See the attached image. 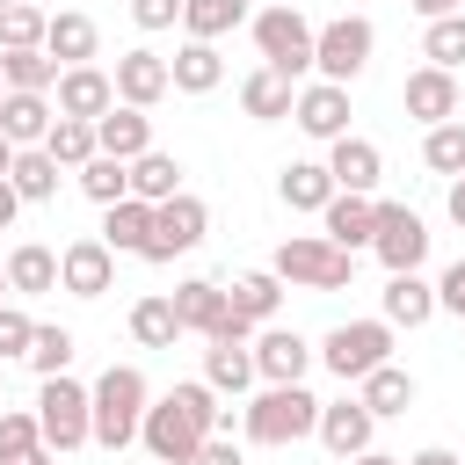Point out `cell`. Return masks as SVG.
<instances>
[{
	"mask_svg": "<svg viewBox=\"0 0 465 465\" xmlns=\"http://www.w3.org/2000/svg\"><path fill=\"white\" fill-rule=\"evenodd\" d=\"M218 429H225V407H218L211 378H182V385H167V392L145 407L138 443H145L160 465H189V458L203 450V436H218Z\"/></svg>",
	"mask_w": 465,
	"mask_h": 465,
	"instance_id": "obj_1",
	"label": "cell"
},
{
	"mask_svg": "<svg viewBox=\"0 0 465 465\" xmlns=\"http://www.w3.org/2000/svg\"><path fill=\"white\" fill-rule=\"evenodd\" d=\"M87 392H94V443H102V450L138 443V421H145V407H153L145 371H138V363H109Z\"/></svg>",
	"mask_w": 465,
	"mask_h": 465,
	"instance_id": "obj_2",
	"label": "cell"
},
{
	"mask_svg": "<svg viewBox=\"0 0 465 465\" xmlns=\"http://www.w3.org/2000/svg\"><path fill=\"white\" fill-rule=\"evenodd\" d=\"M240 429H247V443H269V450L305 443V436L320 429V400H312L305 385H262V392L240 407Z\"/></svg>",
	"mask_w": 465,
	"mask_h": 465,
	"instance_id": "obj_3",
	"label": "cell"
},
{
	"mask_svg": "<svg viewBox=\"0 0 465 465\" xmlns=\"http://www.w3.org/2000/svg\"><path fill=\"white\" fill-rule=\"evenodd\" d=\"M269 269H276L291 291H349V283H356V254L334 247L327 232H291Z\"/></svg>",
	"mask_w": 465,
	"mask_h": 465,
	"instance_id": "obj_4",
	"label": "cell"
},
{
	"mask_svg": "<svg viewBox=\"0 0 465 465\" xmlns=\"http://www.w3.org/2000/svg\"><path fill=\"white\" fill-rule=\"evenodd\" d=\"M254 51H262V65H276L283 80H298V73H312V44H320V29L283 0V7H262L254 22Z\"/></svg>",
	"mask_w": 465,
	"mask_h": 465,
	"instance_id": "obj_5",
	"label": "cell"
},
{
	"mask_svg": "<svg viewBox=\"0 0 465 465\" xmlns=\"http://www.w3.org/2000/svg\"><path fill=\"white\" fill-rule=\"evenodd\" d=\"M320 363H327L341 385L371 378L378 363H392V320H385V312H378V320H341V327L320 341Z\"/></svg>",
	"mask_w": 465,
	"mask_h": 465,
	"instance_id": "obj_6",
	"label": "cell"
},
{
	"mask_svg": "<svg viewBox=\"0 0 465 465\" xmlns=\"http://www.w3.org/2000/svg\"><path fill=\"white\" fill-rule=\"evenodd\" d=\"M36 421H44V443H51V450H80V443H94V392L58 371V378H44V392H36Z\"/></svg>",
	"mask_w": 465,
	"mask_h": 465,
	"instance_id": "obj_7",
	"label": "cell"
},
{
	"mask_svg": "<svg viewBox=\"0 0 465 465\" xmlns=\"http://www.w3.org/2000/svg\"><path fill=\"white\" fill-rule=\"evenodd\" d=\"M371 51H378V29H371L363 15H334V22H320V44H312V73L349 87V80L371 65Z\"/></svg>",
	"mask_w": 465,
	"mask_h": 465,
	"instance_id": "obj_8",
	"label": "cell"
},
{
	"mask_svg": "<svg viewBox=\"0 0 465 465\" xmlns=\"http://www.w3.org/2000/svg\"><path fill=\"white\" fill-rule=\"evenodd\" d=\"M203 232H211V211H203V196H167V203H153V240H145V254L138 262H174V254H189V247H203Z\"/></svg>",
	"mask_w": 465,
	"mask_h": 465,
	"instance_id": "obj_9",
	"label": "cell"
},
{
	"mask_svg": "<svg viewBox=\"0 0 465 465\" xmlns=\"http://www.w3.org/2000/svg\"><path fill=\"white\" fill-rule=\"evenodd\" d=\"M371 254L385 262V276L421 269V262H429V225H421L407 203H378V240H371Z\"/></svg>",
	"mask_w": 465,
	"mask_h": 465,
	"instance_id": "obj_10",
	"label": "cell"
},
{
	"mask_svg": "<svg viewBox=\"0 0 465 465\" xmlns=\"http://www.w3.org/2000/svg\"><path fill=\"white\" fill-rule=\"evenodd\" d=\"M109 283H116V247H109L102 232L58 247V291H73V298H102Z\"/></svg>",
	"mask_w": 465,
	"mask_h": 465,
	"instance_id": "obj_11",
	"label": "cell"
},
{
	"mask_svg": "<svg viewBox=\"0 0 465 465\" xmlns=\"http://www.w3.org/2000/svg\"><path fill=\"white\" fill-rule=\"evenodd\" d=\"M291 124H298L305 138H320V145L349 138V87H341V80H312V87H298Z\"/></svg>",
	"mask_w": 465,
	"mask_h": 465,
	"instance_id": "obj_12",
	"label": "cell"
},
{
	"mask_svg": "<svg viewBox=\"0 0 465 465\" xmlns=\"http://www.w3.org/2000/svg\"><path fill=\"white\" fill-rule=\"evenodd\" d=\"M312 341L305 334H291V327H262L254 334V371H262V385H305V371H312Z\"/></svg>",
	"mask_w": 465,
	"mask_h": 465,
	"instance_id": "obj_13",
	"label": "cell"
},
{
	"mask_svg": "<svg viewBox=\"0 0 465 465\" xmlns=\"http://www.w3.org/2000/svg\"><path fill=\"white\" fill-rule=\"evenodd\" d=\"M51 102H58V116H109L116 109V73H102V65H65L58 73V87H51Z\"/></svg>",
	"mask_w": 465,
	"mask_h": 465,
	"instance_id": "obj_14",
	"label": "cell"
},
{
	"mask_svg": "<svg viewBox=\"0 0 465 465\" xmlns=\"http://www.w3.org/2000/svg\"><path fill=\"white\" fill-rule=\"evenodd\" d=\"M400 102H407V116H414V124H450V116L465 109L458 73H443V65H414V73H407V87H400Z\"/></svg>",
	"mask_w": 465,
	"mask_h": 465,
	"instance_id": "obj_15",
	"label": "cell"
},
{
	"mask_svg": "<svg viewBox=\"0 0 465 465\" xmlns=\"http://www.w3.org/2000/svg\"><path fill=\"white\" fill-rule=\"evenodd\" d=\"M341 465L356 458V450H371V436H378V414L363 407V400H320V429H312Z\"/></svg>",
	"mask_w": 465,
	"mask_h": 465,
	"instance_id": "obj_16",
	"label": "cell"
},
{
	"mask_svg": "<svg viewBox=\"0 0 465 465\" xmlns=\"http://www.w3.org/2000/svg\"><path fill=\"white\" fill-rule=\"evenodd\" d=\"M160 94H174V73H167V58L160 51H124L116 58V102H131V109H153Z\"/></svg>",
	"mask_w": 465,
	"mask_h": 465,
	"instance_id": "obj_17",
	"label": "cell"
},
{
	"mask_svg": "<svg viewBox=\"0 0 465 465\" xmlns=\"http://www.w3.org/2000/svg\"><path fill=\"white\" fill-rule=\"evenodd\" d=\"M320 232H327L334 247H349V254H356V247H371V240H378V203H371V196H356V189H334V203L320 211Z\"/></svg>",
	"mask_w": 465,
	"mask_h": 465,
	"instance_id": "obj_18",
	"label": "cell"
},
{
	"mask_svg": "<svg viewBox=\"0 0 465 465\" xmlns=\"http://www.w3.org/2000/svg\"><path fill=\"white\" fill-rule=\"evenodd\" d=\"M327 174H334V189H356V196H371L378 189V174H385V153L371 145V138H334L327 145Z\"/></svg>",
	"mask_w": 465,
	"mask_h": 465,
	"instance_id": "obj_19",
	"label": "cell"
},
{
	"mask_svg": "<svg viewBox=\"0 0 465 465\" xmlns=\"http://www.w3.org/2000/svg\"><path fill=\"white\" fill-rule=\"evenodd\" d=\"M378 305H385V320H392V327H429V320L443 312V305H436V283H429L421 269L385 276V298H378Z\"/></svg>",
	"mask_w": 465,
	"mask_h": 465,
	"instance_id": "obj_20",
	"label": "cell"
},
{
	"mask_svg": "<svg viewBox=\"0 0 465 465\" xmlns=\"http://www.w3.org/2000/svg\"><path fill=\"white\" fill-rule=\"evenodd\" d=\"M51 124H58V102H51V94H22V87H7V102H0V131H7L15 145H44Z\"/></svg>",
	"mask_w": 465,
	"mask_h": 465,
	"instance_id": "obj_21",
	"label": "cell"
},
{
	"mask_svg": "<svg viewBox=\"0 0 465 465\" xmlns=\"http://www.w3.org/2000/svg\"><path fill=\"white\" fill-rule=\"evenodd\" d=\"M94 22L80 15V7H51V29H44V51L58 58V65H94Z\"/></svg>",
	"mask_w": 465,
	"mask_h": 465,
	"instance_id": "obj_22",
	"label": "cell"
},
{
	"mask_svg": "<svg viewBox=\"0 0 465 465\" xmlns=\"http://www.w3.org/2000/svg\"><path fill=\"white\" fill-rule=\"evenodd\" d=\"M291 102H298V80H283L276 65H262V73H247V80H240V109H247L254 124H283V116H291Z\"/></svg>",
	"mask_w": 465,
	"mask_h": 465,
	"instance_id": "obj_23",
	"label": "cell"
},
{
	"mask_svg": "<svg viewBox=\"0 0 465 465\" xmlns=\"http://www.w3.org/2000/svg\"><path fill=\"white\" fill-rule=\"evenodd\" d=\"M94 138H102V153H116V160H138V153H153V116L131 109V102H116L109 116H94Z\"/></svg>",
	"mask_w": 465,
	"mask_h": 465,
	"instance_id": "obj_24",
	"label": "cell"
},
{
	"mask_svg": "<svg viewBox=\"0 0 465 465\" xmlns=\"http://www.w3.org/2000/svg\"><path fill=\"white\" fill-rule=\"evenodd\" d=\"M225 305H232L247 327H269V320H276V305H283V276H276V269H247V276H232Z\"/></svg>",
	"mask_w": 465,
	"mask_h": 465,
	"instance_id": "obj_25",
	"label": "cell"
},
{
	"mask_svg": "<svg viewBox=\"0 0 465 465\" xmlns=\"http://www.w3.org/2000/svg\"><path fill=\"white\" fill-rule=\"evenodd\" d=\"M174 312H182V327L189 334H218V320H225V283H211V276H182L174 283Z\"/></svg>",
	"mask_w": 465,
	"mask_h": 465,
	"instance_id": "obj_26",
	"label": "cell"
},
{
	"mask_svg": "<svg viewBox=\"0 0 465 465\" xmlns=\"http://www.w3.org/2000/svg\"><path fill=\"white\" fill-rule=\"evenodd\" d=\"M189 327H182V312H174V291H153V298H138L131 305V341L138 349H174Z\"/></svg>",
	"mask_w": 465,
	"mask_h": 465,
	"instance_id": "obj_27",
	"label": "cell"
},
{
	"mask_svg": "<svg viewBox=\"0 0 465 465\" xmlns=\"http://www.w3.org/2000/svg\"><path fill=\"white\" fill-rule=\"evenodd\" d=\"M276 196H283L291 211H327V203H334V174H327V160H291V167L276 174Z\"/></svg>",
	"mask_w": 465,
	"mask_h": 465,
	"instance_id": "obj_28",
	"label": "cell"
},
{
	"mask_svg": "<svg viewBox=\"0 0 465 465\" xmlns=\"http://www.w3.org/2000/svg\"><path fill=\"white\" fill-rule=\"evenodd\" d=\"M7 283H15V298H44V291H58V254H51L44 240L7 247Z\"/></svg>",
	"mask_w": 465,
	"mask_h": 465,
	"instance_id": "obj_29",
	"label": "cell"
},
{
	"mask_svg": "<svg viewBox=\"0 0 465 465\" xmlns=\"http://www.w3.org/2000/svg\"><path fill=\"white\" fill-rule=\"evenodd\" d=\"M167 73H174V87H182V94H211V87L225 80V58H218V44L189 36V44L167 58Z\"/></svg>",
	"mask_w": 465,
	"mask_h": 465,
	"instance_id": "obj_30",
	"label": "cell"
},
{
	"mask_svg": "<svg viewBox=\"0 0 465 465\" xmlns=\"http://www.w3.org/2000/svg\"><path fill=\"white\" fill-rule=\"evenodd\" d=\"M203 378L211 392H247L262 371H254V341H211L203 349Z\"/></svg>",
	"mask_w": 465,
	"mask_h": 465,
	"instance_id": "obj_31",
	"label": "cell"
},
{
	"mask_svg": "<svg viewBox=\"0 0 465 465\" xmlns=\"http://www.w3.org/2000/svg\"><path fill=\"white\" fill-rule=\"evenodd\" d=\"M356 400L385 421V414H407L414 407V371H400V363H378L371 378H356Z\"/></svg>",
	"mask_w": 465,
	"mask_h": 465,
	"instance_id": "obj_32",
	"label": "cell"
},
{
	"mask_svg": "<svg viewBox=\"0 0 465 465\" xmlns=\"http://www.w3.org/2000/svg\"><path fill=\"white\" fill-rule=\"evenodd\" d=\"M102 240H109L116 254H145V240H153V203H145V196H124V203H109V218H102Z\"/></svg>",
	"mask_w": 465,
	"mask_h": 465,
	"instance_id": "obj_33",
	"label": "cell"
},
{
	"mask_svg": "<svg viewBox=\"0 0 465 465\" xmlns=\"http://www.w3.org/2000/svg\"><path fill=\"white\" fill-rule=\"evenodd\" d=\"M131 196H145V203H167V196H182V160L174 153H138L131 160Z\"/></svg>",
	"mask_w": 465,
	"mask_h": 465,
	"instance_id": "obj_34",
	"label": "cell"
},
{
	"mask_svg": "<svg viewBox=\"0 0 465 465\" xmlns=\"http://www.w3.org/2000/svg\"><path fill=\"white\" fill-rule=\"evenodd\" d=\"M44 153H51L58 167H73V174H80V167L102 153V138H94V124H87V116H58V124H51V138H44Z\"/></svg>",
	"mask_w": 465,
	"mask_h": 465,
	"instance_id": "obj_35",
	"label": "cell"
},
{
	"mask_svg": "<svg viewBox=\"0 0 465 465\" xmlns=\"http://www.w3.org/2000/svg\"><path fill=\"white\" fill-rule=\"evenodd\" d=\"M7 182L22 189V203H51V196H58V160H51L44 145H22L15 167H7Z\"/></svg>",
	"mask_w": 465,
	"mask_h": 465,
	"instance_id": "obj_36",
	"label": "cell"
},
{
	"mask_svg": "<svg viewBox=\"0 0 465 465\" xmlns=\"http://www.w3.org/2000/svg\"><path fill=\"white\" fill-rule=\"evenodd\" d=\"M80 196H87V203H102V211H109V203H124V196H131V160L94 153V160L80 167Z\"/></svg>",
	"mask_w": 465,
	"mask_h": 465,
	"instance_id": "obj_37",
	"label": "cell"
},
{
	"mask_svg": "<svg viewBox=\"0 0 465 465\" xmlns=\"http://www.w3.org/2000/svg\"><path fill=\"white\" fill-rule=\"evenodd\" d=\"M0 73H7V87H22V94H51L65 65L36 44V51H0Z\"/></svg>",
	"mask_w": 465,
	"mask_h": 465,
	"instance_id": "obj_38",
	"label": "cell"
},
{
	"mask_svg": "<svg viewBox=\"0 0 465 465\" xmlns=\"http://www.w3.org/2000/svg\"><path fill=\"white\" fill-rule=\"evenodd\" d=\"M240 22H247V0H182V29H189V36H203V44L232 36Z\"/></svg>",
	"mask_w": 465,
	"mask_h": 465,
	"instance_id": "obj_39",
	"label": "cell"
},
{
	"mask_svg": "<svg viewBox=\"0 0 465 465\" xmlns=\"http://www.w3.org/2000/svg\"><path fill=\"white\" fill-rule=\"evenodd\" d=\"M44 29H51V7H44V0H15V7H0V51H36Z\"/></svg>",
	"mask_w": 465,
	"mask_h": 465,
	"instance_id": "obj_40",
	"label": "cell"
},
{
	"mask_svg": "<svg viewBox=\"0 0 465 465\" xmlns=\"http://www.w3.org/2000/svg\"><path fill=\"white\" fill-rule=\"evenodd\" d=\"M421 160L436 167V174H465V116H450V124H429V138H421Z\"/></svg>",
	"mask_w": 465,
	"mask_h": 465,
	"instance_id": "obj_41",
	"label": "cell"
},
{
	"mask_svg": "<svg viewBox=\"0 0 465 465\" xmlns=\"http://www.w3.org/2000/svg\"><path fill=\"white\" fill-rule=\"evenodd\" d=\"M421 58L443 65V73H458V65H465V15H436V22L421 29Z\"/></svg>",
	"mask_w": 465,
	"mask_h": 465,
	"instance_id": "obj_42",
	"label": "cell"
},
{
	"mask_svg": "<svg viewBox=\"0 0 465 465\" xmlns=\"http://www.w3.org/2000/svg\"><path fill=\"white\" fill-rule=\"evenodd\" d=\"M73 349H80V341H73V327H36V341H29V356H22V363H29L36 378H58V371H73Z\"/></svg>",
	"mask_w": 465,
	"mask_h": 465,
	"instance_id": "obj_43",
	"label": "cell"
},
{
	"mask_svg": "<svg viewBox=\"0 0 465 465\" xmlns=\"http://www.w3.org/2000/svg\"><path fill=\"white\" fill-rule=\"evenodd\" d=\"M36 450H51L44 443V421L29 407H0V458H36Z\"/></svg>",
	"mask_w": 465,
	"mask_h": 465,
	"instance_id": "obj_44",
	"label": "cell"
},
{
	"mask_svg": "<svg viewBox=\"0 0 465 465\" xmlns=\"http://www.w3.org/2000/svg\"><path fill=\"white\" fill-rule=\"evenodd\" d=\"M29 341H36V320L22 305H0V356H29Z\"/></svg>",
	"mask_w": 465,
	"mask_h": 465,
	"instance_id": "obj_45",
	"label": "cell"
},
{
	"mask_svg": "<svg viewBox=\"0 0 465 465\" xmlns=\"http://www.w3.org/2000/svg\"><path fill=\"white\" fill-rule=\"evenodd\" d=\"M131 22L138 29H174L182 22V0H131Z\"/></svg>",
	"mask_w": 465,
	"mask_h": 465,
	"instance_id": "obj_46",
	"label": "cell"
},
{
	"mask_svg": "<svg viewBox=\"0 0 465 465\" xmlns=\"http://www.w3.org/2000/svg\"><path fill=\"white\" fill-rule=\"evenodd\" d=\"M436 305H443L450 320H465V262H450V269L436 276Z\"/></svg>",
	"mask_w": 465,
	"mask_h": 465,
	"instance_id": "obj_47",
	"label": "cell"
},
{
	"mask_svg": "<svg viewBox=\"0 0 465 465\" xmlns=\"http://www.w3.org/2000/svg\"><path fill=\"white\" fill-rule=\"evenodd\" d=\"M189 465H247V458H240V443H232V436L218 429V436H203V450H196Z\"/></svg>",
	"mask_w": 465,
	"mask_h": 465,
	"instance_id": "obj_48",
	"label": "cell"
},
{
	"mask_svg": "<svg viewBox=\"0 0 465 465\" xmlns=\"http://www.w3.org/2000/svg\"><path fill=\"white\" fill-rule=\"evenodd\" d=\"M15 211H22V189H15V182H7V174H0V232H7V225H15Z\"/></svg>",
	"mask_w": 465,
	"mask_h": 465,
	"instance_id": "obj_49",
	"label": "cell"
},
{
	"mask_svg": "<svg viewBox=\"0 0 465 465\" xmlns=\"http://www.w3.org/2000/svg\"><path fill=\"white\" fill-rule=\"evenodd\" d=\"M421 22H436V15H465V0H407Z\"/></svg>",
	"mask_w": 465,
	"mask_h": 465,
	"instance_id": "obj_50",
	"label": "cell"
},
{
	"mask_svg": "<svg viewBox=\"0 0 465 465\" xmlns=\"http://www.w3.org/2000/svg\"><path fill=\"white\" fill-rule=\"evenodd\" d=\"M407 465H465V458H458V450H443V443H429V450H414Z\"/></svg>",
	"mask_w": 465,
	"mask_h": 465,
	"instance_id": "obj_51",
	"label": "cell"
},
{
	"mask_svg": "<svg viewBox=\"0 0 465 465\" xmlns=\"http://www.w3.org/2000/svg\"><path fill=\"white\" fill-rule=\"evenodd\" d=\"M450 225H458V232H465V174H458V182H450Z\"/></svg>",
	"mask_w": 465,
	"mask_h": 465,
	"instance_id": "obj_52",
	"label": "cell"
},
{
	"mask_svg": "<svg viewBox=\"0 0 465 465\" xmlns=\"http://www.w3.org/2000/svg\"><path fill=\"white\" fill-rule=\"evenodd\" d=\"M349 465H407V458H385V450H356Z\"/></svg>",
	"mask_w": 465,
	"mask_h": 465,
	"instance_id": "obj_53",
	"label": "cell"
},
{
	"mask_svg": "<svg viewBox=\"0 0 465 465\" xmlns=\"http://www.w3.org/2000/svg\"><path fill=\"white\" fill-rule=\"evenodd\" d=\"M15 153H22V145H15V138H7V131H0V174H7V167H15Z\"/></svg>",
	"mask_w": 465,
	"mask_h": 465,
	"instance_id": "obj_54",
	"label": "cell"
},
{
	"mask_svg": "<svg viewBox=\"0 0 465 465\" xmlns=\"http://www.w3.org/2000/svg\"><path fill=\"white\" fill-rule=\"evenodd\" d=\"M0 465H51V450H36V458H0Z\"/></svg>",
	"mask_w": 465,
	"mask_h": 465,
	"instance_id": "obj_55",
	"label": "cell"
},
{
	"mask_svg": "<svg viewBox=\"0 0 465 465\" xmlns=\"http://www.w3.org/2000/svg\"><path fill=\"white\" fill-rule=\"evenodd\" d=\"M7 298H15V283H7V254H0V305H7Z\"/></svg>",
	"mask_w": 465,
	"mask_h": 465,
	"instance_id": "obj_56",
	"label": "cell"
},
{
	"mask_svg": "<svg viewBox=\"0 0 465 465\" xmlns=\"http://www.w3.org/2000/svg\"><path fill=\"white\" fill-rule=\"evenodd\" d=\"M0 102H7V73H0Z\"/></svg>",
	"mask_w": 465,
	"mask_h": 465,
	"instance_id": "obj_57",
	"label": "cell"
},
{
	"mask_svg": "<svg viewBox=\"0 0 465 465\" xmlns=\"http://www.w3.org/2000/svg\"><path fill=\"white\" fill-rule=\"evenodd\" d=\"M262 7H283V0H262Z\"/></svg>",
	"mask_w": 465,
	"mask_h": 465,
	"instance_id": "obj_58",
	"label": "cell"
},
{
	"mask_svg": "<svg viewBox=\"0 0 465 465\" xmlns=\"http://www.w3.org/2000/svg\"><path fill=\"white\" fill-rule=\"evenodd\" d=\"M0 7H15V0H0Z\"/></svg>",
	"mask_w": 465,
	"mask_h": 465,
	"instance_id": "obj_59",
	"label": "cell"
},
{
	"mask_svg": "<svg viewBox=\"0 0 465 465\" xmlns=\"http://www.w3.org/2000/svg\"><path fill=\"white\" fill-rule=\"evenodd\" d=\"M0 407H7V400H0Z\"/></svg>",
	"mask_w": 465,
	"mask_h": 465,
	"instance_id": "obj_60",
	"label": "cell"
},
{
	"mask_svg": "<svg viewBox=\"0 0 465 465\" xmlns=\"http://www.w3.org/2000/svg\"><path fill=\"white\" fill-rule=\"evenodd\" d=\"M153 465H160V458H153Z\"/></svg>",
	"mask_w": 465,
	"mask_h": 465,
	"instance_id": "obj_61",
	"label": "cell"
}]
</instances>
